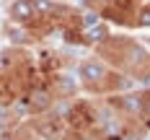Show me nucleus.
<instances>
[{
    "mask_svg": "<svg viewBox=\"0 0 150 140\" xmlns=\"http://www.w3.org/2000/svg\"><path fill=\"white\" fill-rule=\"evenodd\" d=\"M13 13L18 16V18H29V16L34 13V3H16Z\"/></svg>",
    "mask_w": 150,
    "mask_h": 140,
    "instance_id": "nucleus-1",
    "label": "nucleus"
},
{
    "mask_svg": "<svg viewBox=\"0 0 150 140\" xmlns=\"http://www.w3.org/2000/svg\"><path fill=\"white\" fill-rule=\"evenodd\" d=\"M83 75L93 80V78H98V75H101V68H98V65H86V68H83Z\"/></svg>",
    "mask_w": 150,
    "mask_h": 140,
    "instance_id": "nucleus-2",
    "label": "nucleus"
},
{
    "mask_svg": "<svg viewBox=\"0 0 150 140\" xmlns=\"http://www.w3.org/2000/svg\"><path fill=\"white\" fill-rule=\"evenodd\" d=\"M122 107H127L129 112H135V109L140 107V99H137V96H127V99H122Z\"/></svg>",
    "mask_w": 150,
    "mask_h": 140,
    "instance_id": "nucleus-3",
    "label": "nucleus"
},
{
    "mask_svg": "<svg viewBox=\"0 0 150 140\" xmlns=\"http://www.w3.org/2000/svg\"><path fill=\"white\" fill-rule=\"evenodd\" d=\"M47 101H49V96H47V93H39V91L34 93V104H39V107H44Z\"/></svg>",
    "mask_w": 150,
    "mask_h": 140,
    "instance_id": "nucleus-4",
    "label": "nucleus"
},
{
    "mask_svg": "<svg viewBox=\"0 0 150 140\" xmlns=\"http://www.w3.org/2000/svg\"><path fill=\"white\" fill-rule=\"evenodd\" d=\"M88 36H91V39H98V36H104V29H91Z\"/></svg>",
    "mask_w": 150,
    "mask_h": 140,
    "instance_id": "nucleus-5",
    "label": "nucleus"
},
{
    "mask_svg": "<svg viewBox=\"0 0 150 140\" xmlns=\"http://www.w3.org/2000/svg\"><path fill=\"white\" fill-rule=\"evenodd\" d=\"M142 21H145V23H150V8L145 11V13H142Z\"/></svg>",
    "mask_w": 150,
    "mask_h": 140,
    "instance_id": "nucleus-6",
    "label": "nucleus"
},
{
    "mask_svg": "<svg viewBox=\"0 0 150 140\" xmlns=\"http://www.w3.org/2000/svg\"><path fill=\"white\" fill-rule=\"evenodd\" d=\"M3 140H11V138H8V135H5V138H3Z\"/></svg>",
    "mask_w": 150,
    "mask_h": 140,
    "instance_id": "nucleus-7",
    "label": "nucleus"
},
{
    "mask_svg": "<svg viewBox=\"0 0 150 140\" xmlns=\"http://www.w3.org/2000/svg\"><path fill=\"white\" fill-rule=\"evenodd\" d=\"M148 112H150V104H148Z\"/></svg>",
    "mask_w": 150,
    "mask_h": 140,
    "instance_id": "nucleus-8",
    "label": "nucleus"
}]
</instances>
